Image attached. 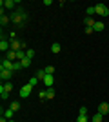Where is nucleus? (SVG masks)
<instances>
[{"label":"nucleus","instance_id":"f257e3e1","mask_svg":"<svg viewBox=\"0 0 109 122\" xmlns=\"http://www.w3.org/2000/svg\"><path fill=\"white\" fill-rule=\"evenodd\" d=\"M26 18H27V15H26V11L22 9V7H18V11L13 15V22H15V24H24Z\"/></svg>","mask_w":109,"mask_h":122},{"label":"nucleus","instance_id":"f03ea898","mask_svg":"<svg viewBox=\"0 0 109 122\" xmlns=\"http://www.w3.org/2000/svg\"><path fill=\"white\" fill-rule=\"evenodd\" d=\"M95 9H96V15H100V16H107L109 15V7L104 5V4H96Z\"/></svg>","mask_w":109,"mask_h":122},{"label":"nucleus","instance_id":"7ed1b4c3","mask_svg":"<svg viewBox=\"0 0 109 122\" xmlns=\"http://www.w3.org/2000/svg\"><path fill=\"white\" fill-rule=\"evenodd\" d=\"M31 91H33V86L26 84V86H22V89H20V97L22 98H27L29 95H31Z\"/></svg>","mask_w":109,"mask_h":122},{"label":"nucleus","instance_id":"20e7f679","mask_svg":"<svg viewBox=\"0 0 109 122\" xmlns=\"http://www.w3.org/2000/svg\"><path fill=\"white\" fill-rule=\"evenodd\" d=\"M13 64H15V62H11L9 58H4V60L0 62V69H11V71H13Z\"/></svg>","mask_w":109,"mask_h":122},{"label":"nucleus","instance_id":"39448f33","mask_svg":"<svg viewBox=\"0 0 109 122\" xmlns=\"http://www.w3.org/2000/svg\"><path fill=\"white\" fill-rule=\"evenodd\" d=\"M13 76V71L11 69H0V78L5 82H9V78Z\"/></svg>","mask_w":109,"mask_h":122},{"label":"nucleus","instance_id":"423d86ee","mask_svg":"<svg viewBox=\"0 0 109 122\" xmlns=\"http://www.w3.org/2000/svg\"><path fill=\"white\" fill-rule=\"evenodd\" d=\"M9 49H11V42L5 40L4 36H2V40H0V51H5V53H7Z\"/></svg>","mask_w":109,"mask_h":122},{"label":"nucleus","instance_id":"0eeeda50","mask_svg":"<svg viewBox=\"0 0 109 122\" xmlns=\"http://www.w3.org/2000/svg\"><path fill=\"white\" fill-rule=\"evenodd\" d=\"M98 113H100V115H104V117L109 113V104H107V102H102V104L98 106Z\"/></svg>","mask_w":109,"mask_h":122},{"label":"nucleus","instance_id":"6e6552de","mask_svg":"<svg viewBox=\"0 0 109 122\" xmlns=\"http://www.w3.org/2000/svg\"><path fill=\"white\" fill-rule=\"evenodd\" d=\"M44 86L46 87H53V82H55V78H53V75H46V78H44Z\"/></svg>","mask_w":109,"mask_h":122},{"label":"nucleus","instance_id":"1a4fd4ad","mask_svg":"<svg viewBox=\"0 0 109 122\" xmlns=\"http://www.w3.org/2000/svg\"><path fill=\"white\" fill-rule=\"evenodd\" d=\"M5 58H9L11 62H15V60H18V55H16V51L9 49V51H7V53H5Z\"/></svg>","mask_w":109,"mask_h":122},{"label":"nucleus","instance_id":"9d476101","mask_svg":"<svg viewBox=\"0 0 109 122\" xmlns=\"http://www.w3.org/2000/svg\"><path fill=\"white\" fill-rule=\"evenodd\" d=\"M102 120H104V115H100V113H95L91 117V122H102Z\"/></svg>","mask_w":109,"mask_h":122},{"label":"nucleus","instance_id":"9b49d317","mask_svg":"<svg viewBox=\"0 0 109 122\" xmlns=\"http://www.w3.org/2000/svg\"><path fill=\"white\" fill-rule=\"evenodd\" d=\"M2 5L11 9V7H15V5H16V2H15V0H5V2H2Z\"/></svg>","mask_w":109,"mask_h":122},{"label":"nucleus","instance_id":"f8f14e48","mask_svg":"<svg viewBox=\"0 0 109 122\" xmlns=\"http://www.w3.org/2000/svg\"><path fill=\"white\" fill-rule=\"evenodd\" d=\"M13 115H15L13 109H5V111H4V117L7 118V120H13Z\"/></svg>","mask_w":109,"mask_h":122},{"label":"nucleus","instance_id":"ddd939ff","mask_svg":"<svg viewBox=\"0 0 109 122\" xmlns=\"http://www.w3.org/2000/svg\"><path fill=\"white\" fill-rule=\"evenodd\" d=\"M93 31H104V24H102V22H95V25H93Z\"/></svg>","mask_w":109,"mask_h":122},{"label":"nucleus","instance_id":"4468645a","mask_svg":"<svg viewBox=\"0 0 109 122\" xmlns=\"http://www.w3.org/2000/svg\"><path fill=\"white\" fill-rule=\"evenodd\" d=\"M0 98H2V100H7V98H9V93L4 91V87H2V86H0Z\"/></svg>","mask_w":109,"mask_h":122},{"label":"nucleus","instance_id":"2eb2a0df","mask_svg":"<svg viewBox=\"0 0 109 122\" xmlns=\"http://www.w3.org/2000/svg\"><path fill=\"white\" fill-rule=\"evenodd\" d=\"M35 76H36V78H40V80H44V78H46V69H38Z\"/></svg>","mask_w":109,"mask_h":122},{"label":"nucleus","instance_id":"dca6fc26","mask_svg":"<svg viewBox=\"0 0 109 122\" xmlns=\"http://www.w3.org/2000/svg\"><path fill=\"white\" fill-rule=\"evenodd\" d=\"M2 87H4V91H7V93L13 91V84H11V82H5V84H2Z\"/></svg>","mask_w":109,"mask_h":122},{"label":"nucleus","instance_id":"f3484780","mask_svg":"<svg viewBox=\"0 0 109 122\" xmlns=\"http://www.w3.org/2000/svg\"><path fill=\"white\" fill-rule=\"evenodd\" d=\"M84 22H85V27H93V25H95V20H93V16H87V18H85Z\"/></svg>","mask_w":109,"mask_h":122},{"label":"nucleus","instance_id":"a211bd4d","mask_svg":"<svg viewBox=\"0 0 109 122\" xmlns=\"http://www.w3.org/2000/svg\"><path fill=\"white\" fill-rule=\"evenodd\" d=\"M60 49H62V47H60V44H58V42H55V44L51 46V51H53V53H60Z\"/></svg>","mask_w":109,"mask_h":122},{"label":"nucleus","instance_id":"6ab92c4d","mask_svg":"<svg viewBox=\"0 0 109 122\" xmlns=\"http://www.w3.org/2000/svg\"><path fill=\"white\" fill-rule=\"evenodd\" d=\"M51 98H55V89H53V87H47V100H51Z\"/></svg>","mask_w":109,"mask_h":122},{"label":"nucleus","instance_id":"aec40b11","mask_svg":"<svg viewBox=\"0 0 109 122\" xmlns=\"http://www.w3.org/2000/svg\"><path fill=\"white\" fill-rule=\"evenodd\" d=\"M0 24H2V25H7V24H9V16L2 15V16H0Z\"/></svg>","mask_w":109,"mask_h":122},{"label":"nucleus","instance_id":"412c9836","mask_svg":"<svg viewBox=\"0 0 109 122\" xmlns=\"http://www.w3.org/2000/svg\"><path fill=\"white\" fill-rule=\"evenodd\" d=\"M38 80H40V78H36V76H31V78H29V82H27V84H29V86H33V87H35L36 84H38Z\"/></svg>","mask_w":109,"mask_h":122},{"label":"nucleus","instance_id":"4be33fe9","mask_svg":"<svg viewBox=\"0 0 109 122\" xmlns=\"http://www.w3.org/2000/svg\"><path fill=\"white\" fill-rule=\"evenodd\" d=\"M93 15H96V9H95V5H89L87 7V16H93Z\"/></svg>","mask_w":109,"mask_h":122},{"label":"nucleus","instance_id":"5701e85b","mask_svg":"<svg viewBox=\"0 0 109 122\" xmlns=\"http://www.w3.org/2000/svg\"><path fill=\"white\" fill-rule=\"evenodd\" d=\"M20 64H22V67H29V66H31V60H29V58L26 56L24 60H20Z\"/></svg>","mask_w":109,"mask_h":122},{"label":"nucleus","instance_id":"b1692460","mask_svg":"<svg viewBox=\"0 0 109 122\" xmlns=\"http://www.w3.org/2000/svg\"><path fill=\"white\" fill-rule=\"evenodd\" d=\"M20 69H22V64H20V60H16L13 64V71H20Z\"/></svg>","mask_w":109,"mask_h":122},{"label":"nucleus","instance_id":"393cba45","mask_svg":"<svg viewBox=\"0 0 109 122\" xmlns=\"http://www.w3.org/2000/svg\"><path fill=\"white\" fill-rule=\"evenodd\" d=\"M26 56L29 58V60H33V56H35V51H33V49H26Z\"/></svg>","mask_w":109,"mask_h":122},{"label":"nucleus","instance_id":"a878e982","mask_svg":"<svg viewBox=\"0 0 109 122\" xmlns=\"http://www.w3.org/2000/svg\"><path fill=\"white\" fill-rule=\"evenodd\" d=\"M9 109H13V111H18V109H20V104H18V102H13V104L9 106Z\"/></svg>","mask_w":109,"mask_h":122},{"label":"nucleus","instance_id":"bb28decb","mask_svg":"<svg viewBox=\"0 0 109 122\" xmlns=\"http://www.w3.org/2000/svg\"><path fill=\"white\" fill-rule=\"evenodd\" d=\"M38 97H40V100H46V98H47V89L40 91V93H38Z\"/></svg>","mask_w":109,"mask_h":122},{"label":"nucleus","instance_id":"cd10ccee","mask_svg":"<svg viewBox=\"0 0 109 122\" xmlns=\"http://www.w3.org/2000/svg\"><path fill=\"white\" fill-rule=\"evenodd\" d=\"M78 115H84V117H87V107L82 106V107H80V111H78Z\"/></svg>","mask_w":109,"mask_h":122},{"label":"nucleus","instance_id":"c85d7f7f","mask_svg":"<svg viewBox=\"0 0 109 122\" xmlns=\"http://www.w3.org/2000/svg\"><path fill=\"white\" fill-rule=\"evenodd\" d=\"M53 73H55V67H53V66H47L46 67V75H53Z\"/></svg>","mask_w":109,"mask_h":122},{"label":"nucleus","instance_id":"c756f323","mask_svg":"<svg viewBox=\"0 0 109 122\" xmlns=\"http://www.w3.org/2000/svg\"><path fill=\"white\" fill-rule=\"evenodd\" d=\"M76 122H89V118H87V117H84V115H78Z\"/></svg>","mask_w":109,"mask_h":122},{"label":"nucleus","instance_id":"7c9ffc66","mask_svg":"<svg viewBox=\"0 0 109 122\" xmlns=\"http://www.w3.org/2000/svg\"><path fill=\"white\" fill-rule=\"evenodd\" d=\"M85 33H87V35H91V33H95V31H93V27H85Z\"/></svg>","mask_w":109,"mask_h":122},{"label":"nucleus","instance_id":"2f4dec72","mask_svg":"<svg viewBox=\"0 0 109 122\" xmlns=\"http://www.w3.org/2000/svg\"><path fill=\"white\" fill-rule=\"evenodd\" d=\"M0 122H7V118H5V117H2V118H0Z\"/></svg>","mask_w":109,"mask_h":122},{"label":"nucleus","instance_id":"473e14b6","mask_svg":"<svg viewBox=\"0 0 109 122\" xmlns=\"http://www.w3.org/2000/svg\"><path fill=\"white\" fill-rule=\"evenodd\" d=\"M9 122H16V120H9Z\"/></svg>","mask_w":109,"mask_h":122}]
</instances>
